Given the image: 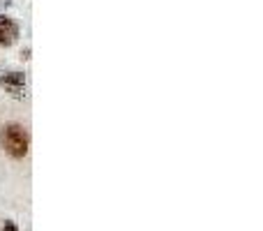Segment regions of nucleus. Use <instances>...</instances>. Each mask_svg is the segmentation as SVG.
Instances as JSON below:
<instances>
[{
  "label": "nucleus",
  "instance_id": "1",
  "mask_svg": "<svg viewBox=\"0 0 263 231\" xmlns=\"http://www.w3.org/2000/svg\"><path fill=\"white\" fill-rule=\"evenodd\" d=\"M0 146L7 155H12L14 160H21L28 155V148H30V137H28V130L19 123H7L2 125L0 130Z\"/></svg>",
  "mask_w": 263,
  "mask_h": 231
},
{
  "label": "nucleus",
  "instance_id": "2",
  "mask_svg": "<svg viewBox=\"0 0 263 231\" xmlns=\"http://www.w3.org/2000/svg\"><path fill=\"white\" fill-rule=\"evenodd\" d=\"M0 86L12 97H21L26 91V74L23 72H0Z\"/></svg>",
  "mask_w": 263,
  "mask_h": 231
},
{
  "label": "nucleus",
  "instance_id": "3",
  "mask_svg": "<svg viewBox=\"0 0 263 231\" xmlns=\"http://www.w3.org/2000/svg\"><path fill=\"white\" fill-rule=\"evenodd\" d=\"M19 40V26L14 19L0 14V46H12Z\"/></svg>",
  "mask_w": 263,
  "mask_h": 231
},
{
  "label": "nucleus",
  "instance_id": "4",
  "mask_svg": "<svg viewBox=\"0 0 263 231\" xmlns=\"http://www.w3.org/2000/svg\"><path fill=\"white\" fill-rule=\"evenodd\" d=\"M2 231H19V227H16L12 220H7V222L2 224Z\"/></svg>",
  "mask_w": 263,
  "mask_h": 231
}]
</instances>
